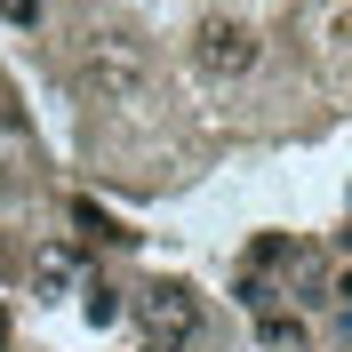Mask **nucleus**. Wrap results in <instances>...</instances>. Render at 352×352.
Instances as JSON below:
<instances>
[{"label":"nucleus","mask_w":352,"mask_h":352,"mask_svg":"<svg viewBox=\"0 0 352 352\" xmlns=\"http://www.w3.org/2000/svg\"><path fill=\"white\" fill-rule=\"evenodd\" d=\"M153 352H208V336H184V344H153Z\"/></svg>","instance_id":"7"},{"label":"nucleus","mask_w":352,"mask_h":352,"mask_svg":"<svg viewBox=\"0 0 352 352\" xmlns=\"http://www.w3.org/2000/svg\"><path fill=\"white\" fill-rule=\"evenodd\" d=\"M336 305H352V272H344V280H336Z\"/></svg>","instance_id":"8"},{"label":"nucleus","mask_w":352,"mask_h":352,"mask_svg":"<svg viewBox=\"0 0 352 352\" xmlns=\"http://www.w3.org/2000/svg\"><path fill=\"white\" fill-rule=\"evenodd\" d=\"M80 296H88L80 312H88V320H96V329H104V320H120V312H129V305H120V288H104V280H88Z\"/></svg>","instance_id":"6"},{"label":"nucleus","mask_w":352,"mask_h":352,"mask_svg":"<svg viewBox=\"0 0 352 352\" xmlns=\"http://www.w3.org/2000/svg\"><path fill=\"white\" fill-rule=\"evenodd\" d=\"M192 65L232 80V72H248V65H256V32H248V24H232V16L200 24V32H192Z\"/></svg>","instance_id":"3"},{"label":"nucleus","mask_w":352,"mask_h":352,"mask_svg":"<svg viewBox=\"0 0 352 352\" xmlns=\"http://www.w3.org/2000/svg\"><path fill=\"white\" fill-rule=\"evenodd\" d=\"M72 80H80L96 104H120V96H136V88H144V48H136L129 32H96V41L80 48Z\"/></svg>","instance_id":"1"},{"label":"nucleus","mask_w":352,"mask_h":352,"mask_svg":"<svg viewBox=\"0 0 352 352\" xmlns=\"http://www.w3.org/2000/svg\"><path fill=\"white\" fill-rule=\"evenodd\" d=\"M32 280H41V296H65V288L80 280V248H72V241H48L41 264H32Z\"/></svg>","instance_id":"4"},{"label":"nucleus","mask_w":352,"mask_h":352,"mask_svg":"<svg viewBox=\"0 0 352 352\" xmlns=\"http://www.w3.org/2000/svg\"><path fill=\"white\" fill-rule=\"evenodd\" d=\"M0 336H8V312H0Z\"/></svg>","instance_id":"10"},{"label":"nucleus","mask_w":352,"mask_h":352,"mask_svg":"<svg viewBox=\"0 0 352 352\" xmlns=\"http://www.w3.org/2000/svg\"><path fill=\"white\" fill-rule=\"evenodd\" d=\"M72 224H80L88 241H112V248H120V241H136V232H120V224H112L104 208H96V200H72Z\"/></svg>","instance_id":"5"},{"label":"nucleus","mask_w":352,"mask_h":352,"mask_svg":"<svg viewBox=\"0 0 352 352\" xmlns=\"http://www.w3.org/2000/svg\"><path fill=\"white\" fill-rule=\"evenodd\" d=\"M129 312H136V329H144V344H184V336H200V296L184 280H153Z\"/></svg>","instance_id":"2"},{"label":"nucleus","mask_w":352,"mask_h":352,"mask_svg":"<svg viewBox=\"0 0 352 352\" xmlns=\"http://www.w3.org/2000/svg\"><path fill=\"white\" fill-rule=\"evenodd\" d=\"M344 336H352V305H344Z\"/></svg>","instance_id":"9"}]
</instances>
